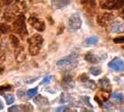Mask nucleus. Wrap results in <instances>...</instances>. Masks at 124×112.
<instances>
[{"label": "nucleus", "instance_id": "2eb2a0df", "mask_svg": "<svg viewBox=\"0 0 124 112\" xmlns=\"http://www.w3.org/2000/svg\"><path fill=\"white\" fill-rule=\"evenodd\" d=\"M34 102H35V104H37L40 108L48 107V105H49L48 99H46V98H44V97H42V96H38V97H36L35 99H34Z\"/></svg>", "mask_w": 124, "mask_h": 112}, {"label": "nucleus", "instance_id": "dca6fc26", "mask_svg": "<svg viewBox=\"0 0 124 112\" xmlns=\"http://www.w3.org/2000/svg\"><path fill=\"white\" fill-rule=\"evenodd\" d=\"M98 42V37L96 36L93 37H90L88 38H86L85 40V44L87 45V46H92V45H96Z\"/></svg>", "mask_w": 124, "mask_h": 112}, {"label": "nucleus", "instance_id": "4468645a", "mask_svg": "<svg viewBox=\"0 0 124 112\" xmlns=\"http://www.w3.org/2000/svg\"><path fill=\"white\" fill-rule=\"evenodd\" d=\"M85 59L87 62H89V63H91V64H97V63H98V62H100L102 60L100 57H98V56H96L95 54L91 53V52L87 53L85 56Z\"/></svg>", "mask_w": 124, "mask_h": 112}, {"label": "nucleus", "instance_id": "f8f14e48", "mask_svg": "<svg viewBox=\"0 0 124 112\" xmlns=\"http://www.w3.org/2000/svg\"><path fill=\"white\" fill-rule=\"evenodd\" d=\"M99 86L101 87L102 89L104 91H108V92H109L111 90V84H110V81H109V79L107 78H100L99 79Z\"/></svg>", "mask_w": 124, "mask_h": 112}, {"label": "nucleus", "instance_id": "cd10ccee", "mask_svg": "<svg viewBox=\"0 0 124 112\" xmlns=\"http://www.w3.org/2000/svg\"><path fill=\"white\" fill-rule=\"evenodd\" d=\"M70 110V108H68V107H60V108H58L55 109V111H58V112H62V111H69Z\"/></svg>", "mask_w": 124, "mask_h": 112}, {"label": "nucleus", "instance_id": "7ed1b4c3", "mask_svg": "<svg viewBox=\"0 0 124 112\" xmlns=\"http://www.w3.org/2000/svg\"><path fill=\"white\" fill-rule=\"evenodd\" d=\"M12 30L17 33V34H19L21 36H25V35H28V31H27V27H26V23H25V17L24 16H19V17L16 19V21L14 22L13 26H12Z\"/></svg>", "mask_w": 124, "mask_h": 112}, {"label": "nucleus", "instance_id": "20e7f679", "mask_svg": "<svg viewBox=\"0 0 124 112\" xmlns=\"http://www.w3.org/2000/svg\"><path fill=\"white\" fill-rule=\"evenodd\" d=\"M102 9L113 10L124 7V0H103L100 4Z\"/></svg>", "mask_w": 124, "mask_h": 112}, {"label": "nucleus", "instance_id": "5701e85b", "mask_svg": "<svg viewBox=\"0 0 124 112\" xmlns=\"http://www.w3.org/2000/svg\"><path fill=\"white\" fill-rule=\"evenodd\" d=\"M81 99H83V100H82V102H83L84 104H85V106H88L89 108H93V106L91 105L90 101H89L88 97H81Z\"/></svg>", "mask_w": 124, "mask_h": 112}, {"label": "nucleus", "instance_id": "a211bd4d", "mask_svg": "<svg viewBox=\"0 0 124 112\" xmlns=\"http://www.w3.org/2000/svg\"><path fill=\"white\" fill-rule=\"evenodd\" d=\"M4 98L6 99V103L8 105H10L15 101V97L12 94H6V95H4Z\"/></svg>", "mask_w": 124, "mask_h": 112}, {"label": "nucleus", "instance_id": "aec40b11", "mask_svg": "<svg viewBox=\"0 0 124 112\" xmlns=\"http://www.w3.org/2000/svg\"><path fill=\"white\" fill-rule=\"evenodd\" d=\"M37 93H38V88L35 87V88H32V89H30V90L27 91L26 95L28 97V99H31V98H33L34 96L37 95Z\"/></svg>", "mask_w": 124, "mask_h": 112}, {"label": "nucleus", "instance_id": "423d86ee", "mask_svg": "<svg viewBox=\"0 0 124 112\" xmlns=\"http://www.w3.org/2000/svg\"><path fill=\"white\" fill-rule=\"evenodd\" d=\"M70 28L73 30H77L79 29L82 26V19L79 14H73L71 17H69V21H68Z\"/></svg>", "mask_w": 124, "mask_h": 112}, {"label": "nucleus", "instance_id": "bb28decb", "mask_svg": "<svg viewBox=\"0 0 124 112\" xmlns=\"http://www.w3.org/2000/svg\"><path fill=\"white\" fill-rule=\"evenodd\" d=\"M113 42L116 44H122L124 43V37H119L113 39Z\"/></svg>", "mask_w": 124, "mask_h": 112}, {"label": "nucleus", "instance_id": "0eeeda50", "mask_svg": "<svg viewBox=\"0 0 124 112\" xmlns=\"http://www.w3.org/2000/svg\"><path fill=\"white\" fill-rule=\"evenodd\" d=\"M114 18V16L112 14L109 13H104V14H99L97 17V22L99 26H106L110 23Z\"/></svg>", "mask_w": 124, "mask_h": 112}, {"label": "nucleus", "instance_id": "9b49d317", "mask_svg": "<svg viewBox=\"0 0 124 112\" xmlns=\"http://www.w3.org/2000/svg\"><path fill=\"white\" fill-rule=\"evenodd\" d=\"M71 0H52V6L54 9H60L70 4Z\"/></svg>", "mask_w": 124, "mask_h": 112}, {"label": "nucleus", "instance_id": "b1692460", "mask_svg": "<svg viewBox=\"0 0 124 112\" xmlns=\"http://www.w3.org/2000/svg\"><path fill=\"white\" fill-rule=\"evenodd\" d=\"M111 98L113 99H116V100H120L121 101V99L123 98V95L121 94V93H113L112 95H111Z\"/></svg>", "mask_w": 124, "mask_h": 112}, {"label": "nucleus", "instance_id": "9d476101", "mask_svg": "<svg viewBox=\"0 0 124 112\" xmlns=\"http://www.w3.org/2000/svg\"><path fill=\"white\" fill-rule=\"evenodd\" d=\"M33 110L32 106L30 104H25V105H18V106H13L8 108V111H31Z\"/></svg>", "mask_w": 124, "mask_h": 112}, {"label": "nucleus", "instance_id": "f03ea898", "mask_svg": "<svg viewBox=\"0 0 124 112\" xmlns=\"http://www.w3.org/2000/svg\"><path fill=\"white\" fill-rule=\"evenodd\" d=\"M29 52L31 56H35L40 52L43 44V38L40 35L36 34L29 39Z\"/></svg>", "mask_w": 124, "mask_h": 112}, {"label": "nucleus", "instance_id": "2f4dec72", "mask_svg": "<svg viewBox=\"0 0 124 112\" xmlns=\"http://www.w3.org/2000/svg\"><path fill=\"white\" fill-rule=\"evenodd\" d=\"M123 48V49H124V47H123V48Z\"/></svg>", "mask_w": 124, "mask_h": 112}, {"label": "nucleus", "instance_id": "393cba45", "mask_svg": "<svg viewBox=\"0 0 124 112\" xmlns=\"http://www.w3.org/2000/svg\"><path fill=\"white\" fill-rule=\"evenodd\" d=\"M85 83H86V86L87 87H90V88H92V89H95V88H96V83H95V82L93 81V80H90V79H87V80H86V81L85 82Z\"/></svg>", "mask_w": 124, "mask_h": 112}, {"label": "nucleus", "instance_id": "6e6552de", "mask_svg": "<svg viewBox=\"0 0 124 112\" xmlns=\"http://www.w3.org/2000/svg\"><path fill=\"white\" fill-rule=\"evenodd\" d=\"M108 31L113 34H122L124 33V23L122 22H113L108 27Z\"/></svg>", "mask_w": 124, "mask_h": 112}, {"label": "nucleus", "instance_id": "412c9836", "mask_svg": "<svg viewBox=\"0 0 124 112\" xmlns=\"http://www.w3.org/2000/svg\"><path fill=\"white\" fill-rule=\"evenodd\" d=\"M13 89V87L10 85H7V86H0V95H4L5 92L7 91H10Z\"/></svg>", "mask_w": 124, "mask_h": 112}, {"label": "nucleus", "instance_id": "6ab92c4d", "mask_svg": "<svg viewBox=\"0 0 124 112\" xmlns=\"http://www.w3.org/2000/svg\"><path fill=\"white\" fill-rule=\"evenodd\" d=\"M82 4L86 6H90L92 8L96 7V2L95 0H82Z\"/></svg>", "mask_w": 124, "mask_h": 112}, {"label": "nucleus", "instance_id": "4be33fe9", "mask_svg": "<svg viewBox=\"0 0 124 112\" xmlns=\"http://www.w3.org/2000/svg\"><path fill=\"white\" fill-rule=\"evenodd\" d=\"M10 31V27L7 25H1L0 26V32L3 33V34H7Z\"/></svg>", "mask_w": 124, "mask_h": 112}, {"label": "nucleus", "instance_id": "1a4fd4ad", "mask_svg": "<svg viewBox=\"0 0 124 112\" xmlns=\"http://www.w3.org/2000/svg\"><path fill=\"white\" fill-rule=\"evenodd\" d=\"M29 23L31 24V26H32L36 30L40 31H43L45 29V24L44 22L42 21L41 19H39L35 17H31L29 18Z\"/></svg>", "mask_w": 124, "mask_h": 112}, {"label": "nucleus", "instance_id": "f257e3e1", "mask_svg": "<svg viewBox=\"0 0 124 112\" xmlns=\"http://www.w3.org/2000/svg\"><path fill=\"white\" fill-rule=\"evenodd\" d=\"M78 64V60H77V56L76 54H71L66 57L62 58L61 60H59L56 63V66L60 68L63 69L65 71H70L72 69H74Z\"/></svg>", "mask_w": 124, "mask_h": 112}, {"label": "nucleus", "instance_id": "39448f33", "mask_svg": "<svg viewBox=\"0 0 124 112\" xmlns=\"http://www.w3.org/2000/svg\"><path fill=\"white\" fill-rule=\"evenodd\" d=\"M108 68L113 71L123 72L124 71V60L120 57H115L108 63Z\"/></svg>", "mask_w": 124, "mask_h": 112}, {"label": "nucleus", "instance_id": "7c9ffc66", "mask_svg": "<svg viewBox=\"0 0 124 112\" xmlns=\"http://www.w3.org/2000/svg\"><path fill=\"white\" fill-rule=\"evenodd\" d=\"M3 108V104L1 102V100H0V109H2Z\"/></svg>", "mask_w": 124, "mask_h": 112}, {"label": "nucleus", "instance_id": "c756f323", "mask_svg": "<svg viewBox=\"0 0 124 112\" xmlns=\"http://www.w3.org/2000/svg\"><path fill=\"white\" fill-rule=\"evenodd\" d=\"M120 17H122V19L124 20V9L121 11V12H120Z\"/></svg>", "mask_w": 124, "mask_h": 112}, {"label": "nucleus", "instance_id": "f3484780", "mask_svg": "<svg viewBox=\"0 0 124 112\" xmlns=\"http://www.w3.org/2000/svg\"><path fill=\"white\" fill-rule=\"evenodd\" d=\"M89 72L93 76H98L99 74L101 73V68L99 67H92V68H89Z\"/></svg>", "mask_w": 124, "mask_h": 112}, {"label": "nucleus", "instance_id": "a878e982", "mask_svg": "<svg viewBox=\"0 0 124 112\" xmlns=\"http://www.w3.org/2000/svg\"><path fill=\"white\" fill-rule=\"evenodd\" d=\"M52 76H47V77H45L44 78H43V80L40 82V85H44V84H48V83H50L51 82V80H52Z\"/></svg>", "mask_w": 124, "mask_h": 112}, {"label": "nucleus", "instance_id": "ddd939ff", "mask_svg": "<svg viewBox=\"0 0 124 112\" xmlns=\"http://www.w3.org/2000/svg\"><path fill=\"white\" fill-rule=\"evenodd\" d=\"M74 86H75V82L72 79L71 76L64 77V78L62 79V87L64 89H70V88H73Z\"/></svg>", "mask_w": 124, "mask_h": 112}, {"label": "nucleus", "instance_id": "c85d7f7f", "mask_svg": "<svg viewBox=\"0 0 124 112\" xmlns=\"http://www.w3.org/2000/svg\"><path fill=\"white\" fill-rule=\"evenodd\" d=\"M12 2H13V0H3V3H4L6 6H8V5H10Z\"/></svg>", "mask_w": 124, "mask_h": 112}]
</instances>
